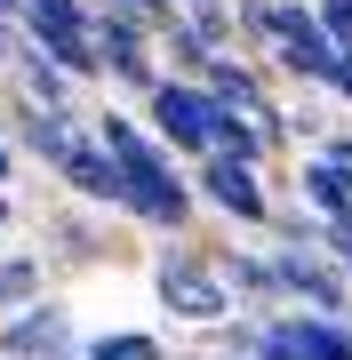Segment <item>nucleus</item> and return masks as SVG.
I'll list each match as a JSON object with an SVG mask.
<instances>
[{"instance_id":"nucleus-10","label":"nucleus","mask_w":352,"mask_h":360,"mask_svg":"<svg viewBox=\"0 0 352 360\" xmlns=\"http://www.w3.org/2000/svg\"><path fill=\"white\" fill-rule=\"evenodd\" d=\"M216 272H224V288H233V304L248 312V321H273L280 304V272H273V248H256V240H233V232H216Z\"/></svg>"},{"instance_id":"nucleus-11","label":"nucleus","mask_w":352,"mask_h":360,"mask_svg":"<svg viewBox=\"0 0 352 360\" xmlns=\"http://www.w3.org/2000/svg\"><path fill=\"white\" fill-rule=\"evenodd\" d=\"M56 184H65V200H80V208H96V217H120V176H112V153L96 144L89 129H80L65 153H56V168H48Z\"/></svg>"},{"instance_id":"nucleus-5","label":"nucleus","mask_w":352,"mask_h":360,"mask_svg":"<svg viewBox=\"0 0 352 360\" xmlns=\"http://www.w3.org/2000/svg\"><path fill=\"white\" fill-rule=\"evenodd\" d=\"M193 200H200V224H224L233 240H264V224H273V176H256V168L240 160H193Z\"/></svg>"},{"instance_id":"nucleus-13","label":"nucleus","mask_w":352,"mask_h":360,"mask_svg":"<svg viewBox=\"0 0 352 360\" xmlns=\"http://www.w3.org/2000/svg\"><path fill=\"white\" fill-rule=\"evenodd\" d=\"M200 89L216 96V112H240V120H256V112H273V104L288 96L280 80H273V65H264V56H216L209 65V80H200Z\"/></svg>"},{"instance_id":"nucleus-16","label":"nucleus","mask_w":352,"mask_h":360,"mask_svg":"<svg viewBox=\"0 0 352 360\" xmlns=\"http://www.w3.org/2000/svg\"><path fill=\"white\" fill-rule=\"evenodd\" d=\"M280 120H288V144H296V153H320L328 136H337V104H328L320 89H296V96H280Z\"/></svg>"},{"instance_id":"nucleus-20","label":"nucleus","mask_w":352,"mask_h":360,"mask_svg":"<svg viewBox=\"0 0 352 360\" xmlns=\"http://www.w3.org/2000/svg\"><path fill=\"white\" fill-rule=\"evenodd\" d=\"M320 257L337 264V272H352V217H328L320 224Z\"/></svg>"},{"instance_id":"nucleus-18","label":"nucleus","mask_w":352,"mask_h":360,"mask_svg":"<svg viewBox=\"0 0 352 360\" xmlns=\"http://www.w3.org/2000/svg\"><path fill=\"white\" fill-rule=\"evenodd\" d=\"M256 248H280V257H320V217L280 193V200H273V224H264Z\"/></svg>"},{"instance_id":"nucleus-6","label":"nucleus","mask_w":352,"mask_h":360,"mask_svg":"<svg viewBox=\"0 0 352 360\" xmlns=\"http://www.w3.org/2000/svg\"><path fill=\"white\" fill-rule=\"evenodd\" d=\"M136 120L152 129L160 153H176L184 168H193V160L216 153V120H224V112H216V96L200 89V80H169V72H160V89L136 104Z\"/></svg>"},{"instance_id":"nucleus-22","label":"nucleus","mask_w":352,"mask_h":360,"mask_svg":"<svg viewBox=\"0 0 352 360\" xmlns=\"http://www.w3.org/2000/svg\"><path fill=\"white\" fill-rule=\"evenodd\" d=\"M328 104H337V112L352 120V49H337V72H328V89H320Z\"/></svg>"},{"instance_id":"nucleus-17","label":"nucleus","mask_w":352,"mask_h":360,"mask_svg":"<svg viewBox=\"0 0 352 360\" xmlns=\"http://www.w3.org/2000/svg\"><path fill=\"white\" fill-rule=\"evenodd\" d=\"M169 352H176V345H169L160 328H89L72 360H169Z\"/></svg>"},{"instance_id":"nucleus-24","label":"nucleus","mask_w":352,"mask_h":360,"mask_svg":"<svg viewBox=\"0 0 352 360\" xmlns=\"http://www.w3.org/2000/svg\"><path fill=\"white\" fill-rule=\"evenodd\" d=\"M120 8H129V16H144V25L160 32V25H169V16H176V0H120Z\"/></svg>"},{"instance_id":"nucleus-14","label":"nucleus","mask_w":352,"mask_h":360,"mask_svg":"<svg viewBox=\"0 0 352 360\" xmlns=\"http://www.w3.org/2000/svg\"><path fill=\"white\" fill-rule=\"evenodd\" d=\"M8 89L32 104V112H56V120H89V89H80V80H65L48 65V56L32 49L25 40V56H16V72H8Z\"/></svg>"},{"instance_id":"nucleus-7","label":"nucleus","mask_w":352,"mask_h":360,"mask_svg":"<svg viewBox=\"0 0 352 360\" xmlns=\"http://www.w3.org/2000/svg\"><path fill=\"white\" fill-rule=\"evenodd\" d=\"M80 312H72V296L56 288V296H40L32 312H16V321H0V360H72L80 352Z\"/></svg>"},{"instance_id":"nucleus-15","label":"nucleus","mask_w":352,"mask_h":360,"mask_svg":"<svg viewBox=\"0 0 352 360\" xmlns=\"http://www.w3.org/2000/svg\"><path fill=\"white\" fill-rule=\"evenodd\" d=\"M40 296H56L48 264H40L32 248H8V257H0V321H16V312H32Z\"/></svg>"},{"instance_id":"nucleus-23","label":"nucleus","mask_w":352,"mask_h":360,"mask_svg":"<svg viewBox=\"0 0 352 360\" xmlns=\"http://www.w3.org/2000/svg\"><path fill=\"white\" fill-rule=\"evenodd\" d=\"M16 56H25V32L0 16V89H8V72H16Z\"/></svg>"},{"instance_id":"nucleus-9","label":"nucleus","mask_w":352,"mask_h":360,"mask_svg":"<svg viewBox=\"0 0 352 360\" xmlns=\"http://www.w3.org/2000/svg\"><path fill=\"white\" fill-rule=\"evenodd\" d=\"M273 272H280V304L288 312L352 321V272H337L328 257H280V248H273Z\"/></svg>"},{"instance_id":"nucleus-8","label":"nucleus","mask_w":352,"mask_h":360,"mask_svg":"<svg viewBox=\"0 0 352 360\" xmlns=\"http://www.w3.org/2000/svg\"><path fill=\"white\" fill-rule=\"evenodd\" d=\"M256 360H352V321L273 312V321L256 328Z\"/></svg>"},{"instance_id":"nucleus-12","label":"nucleus","mask_w":352,"mask_h":360,"mask_svg":"<svg viewBox=\"0 0 352 360\" xmlns=\"http://www.w3.org/2000/svg\"><path fill=\"white\" fill-rule=\"evenodd\" d=\"M89 129V120H56V112H32L16 89H0V136H8V153L16 160H32V168H56V153Z\"/></svg>"},{"instance_id":"nucleus-3","label":"nucleus","mask_w":352,"mask_h":360,"mask_svg":"<svg viewBox=\"0 0 352 360\" xmlns=\"http://www.w3.org/2000/svg\"><path fill=\"white\" fill-rule=\"evenodd\" d=\"M32 257L48 264V281H56V288H65V281H89V272L129 264V257H136V232L120 224V217H96V208H80V200H56L48 217L32 224Z\"/></svg>"},{"instance_id":"nucleus-25","label":"nucleus","mask_w":352,"mask_h":360,"mask_svg":"<svg viewBox=\"0 0 352 360\" xmlns=\"http://www.w3.org/2000/svg\"><path fill=\"white\" fill-rule=\"evenodd\" d=\"M16 224H25V217H16V193H0V257H8V240H16Z\"/></svg>"},{"instance_id":"nucleus-21","label":"nucleus","mask_w":352,"mask_h":360,"mask_svg":"<svg viewBox=\"0 0 352 360\" xmlns=\"http://www.w3.org/2000/svg\"><path fill=\"white\" fill-rule=\"evenodd\" d=\"M313 16H320V32L337 49H352V0H313Z\"/></svg>"},{"instance_id":"nucleus-4","label":"nucleus","mask_w":352,"mask_h":360,"mask_svg":"<svg viewBox=\"0 0 352 360\" xmlns=\"http://www.w3.org/2000/svg\"><path fill=\"white\" fill-rule=\"evenodd\" d=\"M89 40H96V65H105V89L112 96H152L160 89V32L129 16L120 0H89Z\"/></svg>"},{"instance_id":"nucleus-19","label":"nucleus","mask_w":352,"mask_h":360,"mask_svg":"<svg viewBox=\"0 0 352 360\" xmlns=\"http://www.w3.org/2000/svg\"><path fill=\"white\" fill-rule=\"evenodd\" d=\"M209 65H216V49L184 25V16H169V25H160V72L169 80H209Z\"/></svg>"},{"instance_id":"nucleus-2","label":"nucleus","mask_w":352,"mask_h":360,"mask_svg":"<svg viewBox=\"0 0 352 360\" xmlns=\"http://www.w3.org/2000/svg\"><path fill=\"white\" fill-rule=\"evenodd\" d=\"M144 281H152V304H160V321L169 328H193V336H209L233 321V288H224V272H216V232L200 224L193 240H152L144 248Z\"/></svg>"},{"instance_id":"nucleus-26","label":"nucleus","mask_w":352,"mask_h":360,"mask_svg":"<svg viewBox=\"0 0 352 360\" xmlns=\"http://www.w3.org/2000/svg\"><path fill=\"white\" fill-rule=\"evenodd\" d=\"M16 168H25V160H16V153H8V136H0V193H16Z\"/></svg>"},{"instance_id":"nucleus-1","label":"nucleus","mask_w":352,"mask_h":360,"mask_svg":"<svg viewBox=\"0 0 352 360\" xmlns=\"http://www.w3.org/2000/svg\"><path fill=\"white\" fill-rule=\"evenodd\" d=\"M89 136L112 153V176H120V224L144 232V240H193V232H200L193 168H184L176 153H160L152 129H144L129 104H89Z\"/></svg>"},{"instance_id":"nucleus-27","label":"nucleus","mask_w":352,"mask_h":360,"mask_svg":"<svg viewBox=\"0 0 352 360\" xmlns=\"http://www.w3.org/2000/svg\"><path fill=\"white\" fill-rule=\"evenodd\" d=\"M169 360H209V352H200V345H176V352H169Z\"/></svg>"}]
</instances>
